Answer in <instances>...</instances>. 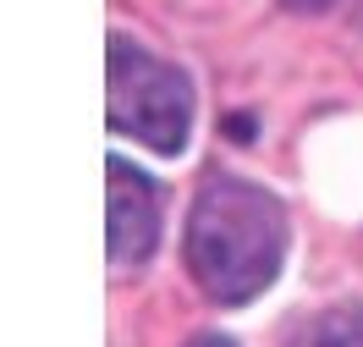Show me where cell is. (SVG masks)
Wrapping results in <instances>:
<instances>
[{"label":"cell","mask_w":363,"mask_h":347,"mask_svg":"<svg viewBox=\"0 0 363 347\" xmlns=\"http://www.w3.org/2000/svg\"><path fill=\"white\" fill-rule=\"evenodd\" d=\"M226 133H231V138H242V143H248V138H253V121H248V116H231V121H226Z\"/></svg>","instance_id":"obj_5"},{"label":"cell","mask_w":363,"mask_h":347,"mask_svg":"<svg viewBox=\"0 0 363 347\" xmlns=\"http://www.w3.org/2000/svg\"><path fill=\"white\" fill-rule=\"evenodd\" d=\"M193 347H237V342H231V336H199Z\"/></svg>","instance_id":"obj_7"},{"label":"cell","mask_w":363,"mask_h":347,"mask_svg":"<svg viewBox=\"0 0 363 347\" xmlns=\"http://www.w3.org/2000/svg\"><path fill=\"white\" fill-rule=\"evenodd\" d=\"M286 259V209L242 177H209L187 215V270L209 303H253Z\"/></svg>","instance_id":"obj_1"},{"label":"cell","mask_w":363,"mask_h":347,"mask_svg":"<svg viewBox=\"0 0 363 347\" xmlns=\"http://www.w3.org/2000/svg\"><path fill=\"white\" fill-rule=\"evenodd\" d=\"M325 6H336V0H286V11H325Z\"/></svg>","instance_id":"obj_6"},{"label":"cell","mask_w":363,"mask_h":347,"mask_svg":"<svg viewBox=\"0 0 363 347\" xmlns=\"http://www.w3.org/2000/svg\"><path fill=\"white\" fill-rule=\"evenodd\" d=\"M105 182H111V259L143 265L160 243V187L127 160L105 165Z\"/></svg>","instance_id":"obj_3"},{"label":"cell","mask_w":363,"mask_h":347,"mask_svg":"<svg viewBox=\"0 0 363 347\" xmlns=\"http://www.w3.org/2000/svg\"><path fill=\"white\" fill-rule=\"evenodd\" d=\"M292 347H363V309H325L292 336Z\"/></svg>","instance_id":"obj_4"},{"label":"cell","mask_w":363,"mask_h":347,"mask_svg":"<svg viewBox=\"0 0 363 347\" xmlns=\"http://www.w3.org/2000/svg\"><path fill=\"white\" fill-rule=\"evenodd\" d=\"M105 116H111V133L121 138L149 143L155 155H177L187 143L193 127V83L187 72H177L171 61H160L149 50H138L133 39H111L105 55Z\"/></svg>","instance_id":"obj_2"}]
</instances>
